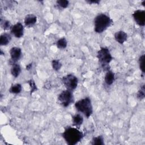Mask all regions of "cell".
<instances>
[{"label": "cell", "instance_id": "6da1fadb", "mask_svg": "<svg viewBox=\"0 0 145 145\" xmlns=\"http://www.w3.org/2000/svg\"><path fill=\"white\" fill-rule=\"evenodd\" d=\"M62 137L69 145H75L83 138L82 132L75 127H69L62 133Z\"/></svg>", "mask_w": 145, "mask_h": 145}, {"label": "cell", "instance_id": "7a4b0ae2", "mask_svg": "<svg viewBox=\"0 0 145 145\" xmlns=\"http://www.w3.org/2000/svg\"><path fill=\"white\" fill-rule=\"evenodd\" d=\"M111 18L105 14H98L94 19V30L96 33H101L106 30L112 23Z\"/></svg>", "mask_w": 145, "mask_h": 145}, {"label": "cell", "instance_id": "3957f363", "mask_svg": "<svg viewBox=\"0 0 145 145\" xmlns=\"http://www.w3.org/2000/svg\"><path fill=\"white\" fill-rule=\"evenodd\" d=\"M75 106L76 110L83 114L86 117L88 118L92 114L93 108L91 101L89 98L85 97L82 99L75 104Z\"/></svg>", "mask_w": 145, "mask_h": 145}, {"label": "cell", "instance_id": "277c9868", "mask_svg": "<svg viewBox=\"0 0 145 145\" xmlns=\"http://www.w3.org/2000/svg\"><path fill=\"white\" fill-rule=\"evenodd\" d=\"M97 57L103 67H106L111 62L113 58L109 50L106 48H101L97 52Z\"/></svg>", "mask_w": 145, "mask_h": 145}, {"label": "cell", "instance_id": "5b68a950", "mask_svg": "<svg viewBox=\"0 0 145 145\" xmlns=\"http://www.w3.org/2000/svg\"><path fill=\"white\" fill-rule=\"evenodd\" d=\"M58 100L59 104L63 106H68L74 101V96L72 91L68 89L63 91L58 95Z\"/></svg>", "mask_w": 145, "mask_h": 145}, {"label": "cell", "instance_id": "8992f818", "mask_svg": "<svg viewBox=\"0 0 145 145\" xmlns=\"http://www.w3.org/2000/svg\"><path fill=\"white\" fill-rule=\"evenodd\" d=\"M62 82L67 89L72 91L75 89L78 83V78L72 74H68L62 77Z\"/></svg>", "mask_w": 145, "mask_h": 145}, {"label": "cell", "instance_id": "52a82bcc", "mask_svg": "<svg viewBox=\"0 0 145 145\" xmlns=\"http://www.w3.org/2000/svg\"><path fill=\"white\" fill-rule=\"evenodd\" d=\"M133 16L137 24L140 26L145 25V11L142 10H137L133 14Z\"/></svg>", "mask_w": 145, "mask_h": 145}, {"label": "cell", "instance_id": "ba28073f", "mask_svg": "<svg viewBox=\"0 0 145 145\" xmlns=\"http://www.w3.org/2000/svg\"><path fill=\"white\" fill-rule=\"evenodd\" d=\"M11 32L16 38H20L23 36L24 34V27L23 24L18 22L11 26Z\"/></svg>", "mask_w": 145, "mask_h": 145}, {"label": "cell", "instance_id": "9c48e42d", "mask_svg": "<svg viewBox=\"0 0 145 145\" xmlns=\"http://www.w3.org/2000/svg\"><path fill=\"white\" fill-rule=\"evenodd\" d=\"M10 54L12 63L14 64L16 61L20 59L22 56V50L18 47H12L10 50Z\"/></svg>", "mask_w": 145, "mask_h": 145}, {"label": "cell", "instance_id": "30bf717a", "mask_svg": "<svg viewBox=\"0 0 145 145\" xmlns=\"http://www.w3.org/2000/svg\"><path fill=\"white\" fill-rule=\"evenodd\" d=\"M114 39L120 44H123L127 39V35L123 31H119L115 33Z\"/></svg>", "mask_w": 145, "mask_h": 145}, {"label": "cell", "instance_id": "8fae6325", "mask_svg": "<svg viewBox=\"0 0 145 145\" xmlns=\"http://www.w3.org/2000/svg\"><path fill=\"white\" fill-rule=\"evenodd\" d=\"M37 21V17L33 14H28L24 18V24L28 27H32Z\"/></svg>", "mask_w": 145, "mask_h": 145}, {"label": "cell", "instance_id": "7c38bea8", "mask_svg": "<svg viewBox=\"0 0 145 145\" xmlns=\"http://www.w3.org/2000/svg\"><path fill=\"white\" fill-rule=\"evenodd\" d=\"M115 79V77H114V74L110 70H108L105 75V78H104V80L105 83L108 85L110 86L111 84H112V83L114 82Z\"/></svg>", "mask_w": 145, "mask_h": 145}, {"label": "cell", "instance_id": "4fadbf2b", "mask_svg": "<svg viewBox=\"0 0 145 145\" xmlns=\"http://www.w3.org/2000/svg\"><path fill=\"white\" fill-rule=\"evenodd\" d=\"M11 39V37L10 34L7 33H4L1 35L0 37V45H7Z\"/></svg>", "mask_w": 145, "mask_h": 145}, {"label": "cell", "instance_id": "5bb4252c", "mask_svg": "<svg viewBox=\"0 0 145 145\" xmlns=\"http://www.w3.org/2000/svg\"><path fill=\"white\" fill-rule=\"evenodd\" d=\"M21 72V67L17 63H14L12 65L11 69V73L13 76L17 78Z\"/></svg>", "mask_w": 145, "mask_h": 145}, {"label": "cell", "instance_id": "9a60e30c", "mask_svg": "<svg viewBox=\"0 0 145 145\" xmlns=\"http://www.w3.org/2000/svg\"><path fill=\"white\" fill-rule=\"evenodd\" d=\"M72 120L74 125L76 126H80L83 122V118L80 114H76L72 117Z\"/></svg>", "mask_w": 145, "mask_h": 145}, {"label": "cell", "instance_id": "2e32d148", "mask_svg": "<svg viewBox=\"0 0 145 145\" xmlns=\"http://www.w3.org/2000/svg\"><path fill=\"white\" fill-rule=\"evenodd\" d=\"M22 89V87L21 84H20L19 83H16V84H13L11 86V87H10V88L9 89V91L11 93L17 94L21 92Z\"/></svg>", "mask_w": 145, "mask_h": 145}, {"label": "cell", "instance_id": "e0dca14e", "mask_svg": "<svg viewBox=\"0 0 145 145\" xmlns=\"http://www.w3.org/2000/svg\"><path fill=\"white\" fill-rule=\"evenodd\" d=\"M57 46L58 48L63 49L67 46V40L65 38H61L57 42Z\"/></svg>", "mask_w": 145, "mask_h": 145}, {"label": "cell", "instance_id": "ac0fdd59", "mask_svg": "<svg viewBox=\"0 0 145 145\" xmlns=\"http://www.w3.org/2000/svg\"><path fill=\"white\" fill-rule=\"evenodd\" d=\"M104 139L102 136H98L95 137L92 139V144L93 145H103L104 144Z\"/></svg>", "mask_w": 145, "mask_h": 145}, {"label": "cell", "instance_id": "d6986e66", "mask_svg": "<svg viewBox=\"0 0 145 145\" xmlns=\"http://www.w3.org/2000/svg\"><path fill=\"white\" fill-rule=\"evenodd\" d=\"M52 65L53 69L54 70L58 71L61 69V67L62 66V63L60 62V61L59 60L54 59L52 62Z\"/></svg>", "mask_w": 145, "mask_h": 145}, {"label": "cell", "instance_id": "ffe728a7", "mask_svg": "<svg viewBox=\"0 0 145 145\" xmlns=\"http://www.w3.org/2000/svg\"><path fill=\"white\" fill-rule=\"evenodd\" d=\"M137 98L139 100H142L144 98L145 96V89H144V85H143L140 89L138 91L137 93Z\"/></svg>", "mask_w": 145, "mask_h": 145}, {"label": "cell", "instance_id": "44dd1931", "mask_svg": "<svg viewBox=\"0 0 145 145\" xmlns=\"http://www.w3.org/2000/svg\"><path fill=\"white\" fill-rule=\"evenodd\" d=\"M56 3L57 6L62 8H66L69 4V2L67 0H58L57 1Z\"/></svg>", "mask_w": 145, "mask_h": 145}, {"label": "cell", "instance_id": "7402d4cb", "mask_svg": "<svg viewBox=\"0 0 145 145\" xmlns=\"http://www.w3.org/2000/svg\"><path fill=\"white\" fill-rule=\"evenodd\" d=\"M139 68L143 73L144 72V54H142L139 58Z\"/></svg>", "mask_w": 145, "mask_h": 145}, {"label": "cell", "instance_id": "603a6c76", "mask_svg": "<svg viewBox=\"0 0 145 145\" xmlns=\"http://www.w3.org/2000/svg\"><path fill=\"white\" fill-rule=\"evenodd\" d=\"M28 83L30 86V88H31V93H32L33 92H35V91L37 90V86L35 83V82L32 80V79H31L29 80L28 81Z\"/></svg>", "mask_w": 145, "mask_h": 145}, {"label": "cell", "instance_id": "cb8c5ba5", "mask_svg": "<svg viewBox=\"0 0 145 145\" xmlns=\"http://www.w3.org/2000/svg\"><path fill=\"white\" fill-rule=\"evenodd\" d=\"M2 27L3 28V29L5 30H6V29H9L10 28H11V24L10 23V22L8 21H7V20H5L4 22L2 24Z\"/></svg>", "mask_w": 145, "mask_h": 145}, {"label": "cell", "instance_id": "d4e9b609", "mask_svg": "<svg viewBox=\"0 0 145 145\" xmlns=\"http://www.w3.org/2000/svg\"><path fill=\"white\" fill-rule=\"evenodd\" d=\"M87 2H88L90 4H91V3H99V1H87Z\"/></svg>", "mask_w": 145, "mask_h": 145}, {"label": "cell", "instance_id": "484cf974", "mask_svg": "<svg viewBox=\"0 0 145 145\" xmlns=\"http://www.w3.org/2000/svg\"><path fill=\"white\" fill-rule=\"evenodd\" d=\"M32 67V63H29V65H28L26 67V69L27 70H29Z\"/></svg>", "mask_w": 145, "mask_h": 145}, {"label": "cell", "instance_id": "4316f807", "mask_svg": "<svg viewBox=\"0 0 145 145\" xmlns=\"http://www.w3.org/2000/svg\"><path fill=\"white\" fill-rule=\"evenodd\" d=\"M142 4L143 6H144V5H145V1H143L142 2Z\"/></svg>", "mask_w": 145, "mask_h": 145}]
</instances>
